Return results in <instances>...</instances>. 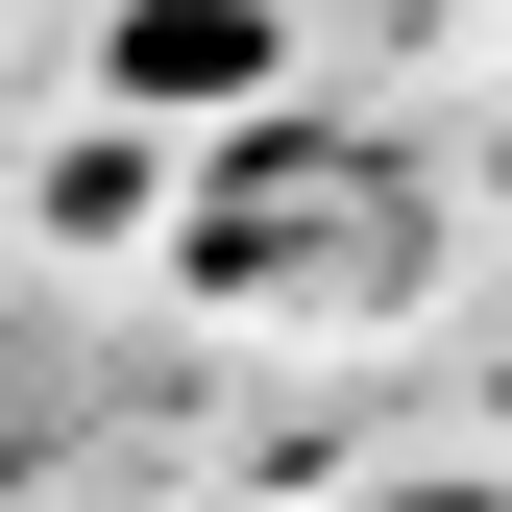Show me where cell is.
Masks as SVG:
<instances>
[{
    "instance_id": "obj_1",
    "label": "cell",
    "mask_w": 512,
    "mask_h": 512,
    "mask_svg": "<svg viewBox=\"0 0 512 512\" xmlns=\"http://www.w3.org/2000/svg\"><path fill=\"white\" fill-rule=\"evenodd\" d=\"M415 269V171L391 147H317V122H244L220 196H196V293L244 317H317V293H391Z\"/></svg>"
},
{
    "instance_id": "obj_2",
    "label": "cell",
    "mask_w": 512,
    "mask_h": 512,
    "mask_svg": "<svg viewBox=\"0 0 512 512\" xmlns=\"http://www.w3.org/2000/svg\"><path fill=\"white\" fill-rule=\"evenodd\" d=\"M122 98H196V122H244V98H269V0H147V25H122Z\"/></svg>"
},
{
    "instance_id": "obj_3",
    "label": "cell",
    "mask_w": 512,
    "mask_h": 512,
    "mask_svg": "<svg viewBox=\"0 0 512 512\" xmlns=\"http://www.w3.org/2000/svg\"><path fill=\"white\" fill-rule=\"evenodd\" d=\"M415 512H488V488H415Z\"/></svg>"
}]
</instances>
